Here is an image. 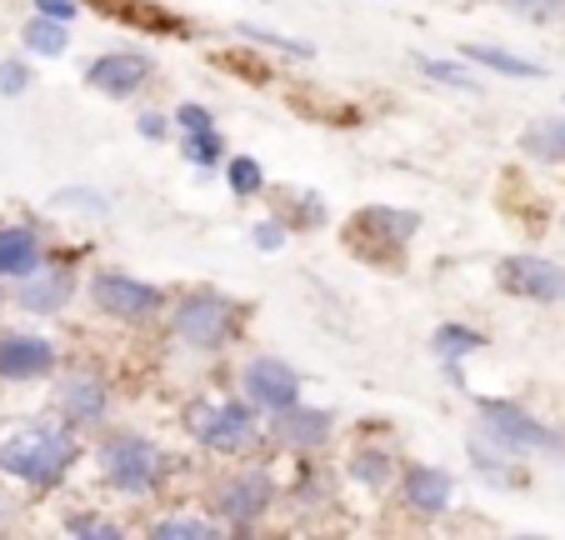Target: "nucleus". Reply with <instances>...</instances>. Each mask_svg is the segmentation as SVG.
<instances>
[{
	"label": "nucleus",
	"instance_id": "1",
	"mask_svg": "<svg viewBox=\"0 0 565 540\" xmlns=\"http://www.w3.org/2000/svg\"><path fill=\"white\" fill-rule=\"evenodd\" d=\"M81 456H86V435L65 425L55 411L0 431V476L31 496H51V490L71 486Z\"/></svg>",
	"mask_w": 565,
	"mask_h": 540
},
{
	"label": "nucleus",
	"instance_id": "2",
	"mask_svg": "<svg viewBox=\"0 0 565 540\" xmlns=\"http://www.w3.org/2000/svg\"><path fill=\"white\" fill-rule=\"evenodd\" d=\"M90 466H96V480L116 500H156L175 476L171 445L156 441L140 425H116V421L106 431H96Z\"/></svg>",
	"mask_w": 565,
	"mask_h": 540
},
{
	"label": "nucleus",
	"instance_id": "3",
	"mask_svg": "<svg viewBox=\"0 0 565 540\" xmlns=\"http://www.w3.org/2000/svg\"><path fill=\"white\" fill-rule=\"evenodd\" d=\"M181 431L195 451L215 460H250L270 451L266 415L231 385V395H191L181 405Z\"/></svg>",
	"mask_w": 565,
	"mask_h": 540
},
{
	"label": "nucleus",
	"instance_id": "4",
	"mask_svg": "<svg viewBox=\"0 0 565 540\" xmlns=\"http://www.w3.org/2000/svg\"><path fill=\"white\" fill-rule=\"evenodd\" d=\"M246 320H250V306L235 300L231 290L221 286H185L171 296V310H166V336L175 340L181 350L201 360H215L225 350L241 346L246 336Z\"/></svg>",
	"mask_w": 565,
	"mask_h": 540
},
{
	"label": "nucleus",
	"instance_id": "5",
	"mask_svg": "<svg viewBox=\"0 0 565 540\" xmlns=\"http://www.w3.org/2000/svg\"><path fill=\"white\" fill-rule=\"evenodd\" d=\"M201 506L225 526V536H256L280 506H286V480L270 470V460H225L221 476L205 480Z\"/></svg>",
	"mask_w": 565,
	"mask_h": 540
},
{
	"label": "nucleus",
	"instance_id": "6",
	"mask_svg": "<svg viewBox=\"0 0 565 540\" xmlns=\"http://www.w3.org/2000/svg\"><path fill=\"white\" fill-rule=\"evenodd\" d=\"M171 296H175L171 286H156V280L136 276L126 265H90L86 271V306L96 310L106 326H120V330L166 326Z\"/></svg>",
	"mask_w": 565,
	"mask_h": 540
},
{
	"label": "nucleus",
	"instance_id": "7",
	"mask_svg": "<svg viewBox=\"0 0 565 540\" xmlns=\"http://www.w3.org/2000/svg\"><path fill=\"white\" fill-rule=\"evenodd\" d=\"M420 231H426V215L411 205H361L345 221V251L381 276H395L406 271V255Z\"/></svg>",
	"mask_w": 565,
	"mask_h": 540
},
{
	"label": "nucleus",
	"instance_id": "8",
	"mask_svg": "<svg viewBox=\"0 0 565 540\" xmlns=\"http://www.w3.org/2000/svg\"><path fill=\"white\" fill-rule=\"evenodd\" d=\"M476 431L486 441L505 445L521 460H561L565 456V431L531 411L525 401L511 395H476Z\"/></svg>",
	"mask_w": 565,
	"mask_h": 540
},
{
	"label": "nucleus",
	"instance_id": "9",
	"mask_svg": "<svg viewBox=\"0 0 565 540\" xmlns=\"http://www.w3.org/2000/svg\"><path fill=\"white\" fill-rule=\"evenodd\" d=\"M51 411L81 435H96L116 421V381L96 366H61L51 381Z\"/></svg>",
	"mask_w": 565,
	"mask_h": 540
},
{
	"label": "nucleus",
	"instance_id": "10",
	"mask_svg": "<svg viewBox=\"0 0 565 540\" xmlns=\"http://www.w3.org/2000/svg\"><path fill=\"white\" fill-rule=\"evenodd\" d=\"M156 75H160V61L146 51V45H110V51L90 55V61L81 65L86 91H96V96L110 100V106L140 100L150 85H156Z\"/></svg>",
	"mask_w": 565,
	"mask_h": 540
},
{
	"label": "nucleus",
	"instance_id": "11",
	"mask_svg": "<svg viewBox=\"0 0 565 540\" xmlns=\"http://www.w3.org/2000/svg\"><path fill=\"white\" fill-rule=\"evenodd\" d=\"M266 431H270V451L280 456H331V445L341 441V415L331 405H310L296 401L286 411L266 415Z\"/></svg>",
	"mask_w": 565,
	"mask_h": 540
},
{
	"label": "nucleus",
	"instance_id": "12",
	"mask_svg": "<svg viewBox=\"0 0 565 540\" xmlns=\"http://www.w3.org/2000/svg\"><path fill=\"white\" fill-rule=\"evenodd\" d=\"M495 286L501 296L525 300V306H565V261L541 251H511L495 261Z\"/></svg>",
	"mask_w": 565,
	"mask_h": 540
},
{
	"label": "nucleus",
	"instance_id": "13",
	"mask_svg": "<svg viewBox=\"0 0 565 540\" xmlns=\"http://www.w3.org/2000/svg\"><path fill=\"white\" fill-rule=\"evenodd\" d=\"M235 391L246 395L260 415H276V411H286V405L306 401V375H300L286 356L250 350V356L235 366Z\"/></svg>",
	"mask_w": 565,
	"mask_h": 540
},
{
	"label": "nucleus",
	"instance_id": "14",
	"mask_svg": "<svg viewBox=\"0 0 565 540\" xmlns=\"http://www.w3.org/2000/svg\"><path fill=\"white\" fill-rule=\"evenodd\" d=\"M86 296V280L75 271V261H45L25 280H11V306L35 320H55Z\"/></svg>",
	"mask_w": 565,
	"mask_h": 540
},
{
	"label": "nucleus",
	"instance_id": "15",
	"mask_svg": "<svg viewBox=\"0 0 565 540\" xmlns=\"http://www.w3.org/2000/svg\"><path fill=\"white\" fill-rule=\"evenodd\" d=\"M61 375V346L41 330L0 326V385H41Z\"/></svg>",
	"mask_w": 565,
	"mask_h": 540
},
{
	"label": "nucleus",
	"instance_id": "16",
	"mask_svg": "<svg viewBox=\"0 0 565 540\" xmlns=\"http://www.w3.org/2000/svg\"><path fill=\"white\" fill-rule=\"evenodd\" d=\"M456 470L446 466H430V460H411L401 466V480H395V500L406 510L411 520L430 526V520H446L456 510Z\"/></svg>",
	"mask_w": 565,
	"mask_h": 540
},
{
	"label": "nucleus",
	"instance_id": "17",
	"mask_svg": "<svg viewBox=\"0 0 565 540\" xmlns=\"http://www.w3.org/2000/svg\"><path fill=\"white\" fill-rule=\"evenodd\" d=\"M51 261V235L35 221H0V280H25Z\"/></svg>",
	"mask_w": 565,
	"mask_h": 540
},
{
	"label": "nucleus",
	"instance_id": "18",
	"mask_svg": "<svg viewBox=\"0 0 565 540\" xmlns=\"http://www.w3.org/2000/svg\"><path fill=\"white\" fill-rule=\"evenodd\" d=\"M401 451H395L391 441H375V435H365V441L351 445V456H345V480L361 490H371V496H385V490H395V480H401Z\"/></svg>",
	"mask_w": 565,
	"mask_h": 540
},
{
	"label": "nucleus",
	"instance_id": "19",
	"mask_svg": "<svg viewBox=\"0 0 565 540\" xmlns=\"http://www.w3.org/2000/svg\"><path fill=\"white\" fill-rule=\"evenodd\" d=\"M335 496H341V480L326 466V456H300L286 480V506L300 516H326L335 510Z\"/></svg>",
	"mask_w": 565,
	"mask_h": 540
},
{
	"label": "nucleus",
	"instance_id": "20",
	"mask_svg": "<svg viewBox=\"0 0 565 540\" xmlns=\"http://www.w3.org/2000/svg\"><path fill=\"white\" fill-rule=\"evenodd\" d=\"M466 460H470V470H476L480 486H491V490H521V486H531V476H525V460L511 456L505 445L486 441L480 431L466 441Z\"/></svg>",
	"mask_w": 565,
	"mask_h": 540
},
{
	"label": "nucleus",
	"instance_id": "21",
	"mask_svg": "<svg viewBox=\"0 0 565 540\" xmlns=\"http://www.w3.org/2000/svg\"><path fill=\"white\" fill-rule=\"evenodd\" d=\"M460 55H466L476 71H491V75H501V81H545V75H551L545 61H531V55L511 51V45H495V41H466Z\"/></svg>",
	"mask_w": 565,
	"mask_h": 540
},
{
	"label": "nucleus",
	"instance_id": "22",
	"mask_svg": "<svg viewBox=\"0 0 565 540\" xmlns=\"http://www.w3.org/2000/svg\"><path fill=\"white\" fill-rule=\"evenodd\" d=\"M515 150H521V160H531L541 170H565V110L525 120L521 136H515Z\"/></svg>",
	"mask_w": 565,
	"mask_h": 540
},
{
	"label": "nucleus",
	"instance_id": "23",
	"mask_svg": "<svg viewBox=\"0 0 565 540\" xmlns=\"http://www.w3.org/2000/svg\"><path fill=\"white\" fill-rule=\"evenodd\" d=\"M486 346H491V340H486V330L466 326V320H440V326L430 330V356L440 360V371H446L456 385H466V375H460V360L480 356Z\"/></svg>",
	"mask_w": 565,
	"mask_h": 540
},
{
	"label": "nucleus",
	"instance_id": "24",
	"mask_svg": "<svg viewBox=\"0 0 565 540\" xmlns=\"http://www.w3.org/2000/svg\"><path fill=\"white\" fill-rule=\"evenodd\" d=\"M100 15H110V21L130 25V31H150V35H191V25L181 21L175 11H166V6H156V0H90Z\"/></svg>",
	"mask_w": 565,
	"mask_h": 540
},
{
	"label": "nucleus",
	"instance_id": "25",
	"mask_svg": "<svg viewBox=\"0 0 565 540\" xmlns=\"http://www.w3.org/2000/svg\"><path fill=\"white\" fill-rule=\"evenodd\" d=\"M411 65H416L420 75H426L430 85H446V91H460V96H480V71L466 61V55H436V51H416L411 55Z\"/></svg>",
	"mask_w": 565,
	"mask_h": 540
},
{
	"label": "nucleus",
	"instance_id": "26",
	"mask_svg": "<svg viewBox=\"0 0 565 540\" xmlns=\"http://www.w3.org/2000/svg\"><path fill=\"white\" fill-rule=\"evenodd\" d=\"M270 201H276L280 221L290 225V235H310L326 225V201L310 186H280V191H270Z\"/></svg>",
	"mask_w": 565,
	"mask_h": 540
},
{
	"label": "nucleus",
	"instance_id": "27",
	"mask_svg": "<svg viewBox=\"0 0 565 540\" xmlns=\"http://www.w3.org/2000/svg\"><path fill=\"white\" fill-rule=\"evenodd\" d=\"M140 536H150V540H221L225 526L201 506V510H171V516L146 520Z\"/></svg>",
	"mask_w": 565,
	"mask_h": 540
},
{
	"label": "nucleus",
	"instance_id": "28",
	"mask_svg": "<svg viewBox=\"0 0 565 540\" xmlns=\"http://www.w3.org/2000/svg\"><path fill=\"white\" fill-rule=\"evenodd\" d=\"M21 51L31 55V61H61V55L71 51V25L31 11L25 25H21Z\"/></svg>",
	"mask_w": 565,
	"mask_h": 540
},
{
	"label": "nucleus",
	"instance_id": "29",
	"mask_svg": "<svg viewBox=\"0 0 565 540\" xmlns=\"http://www.w3.org/2000/svg\"><path fill=\"white\" fill-rule=\"evenodd\" d=\"M221 170H225V186H231L235 201H260V195H270V176L250 150H231V160H225Z\"/></svg>",
	"mask_w": 565,
	"mask_h": 540
},
{
	"label": "nucleus",
	"instance_id": "30",
	"mask_svg": "<svg viewBox=\"0 0 565 540\" xmlns=\"http://www.w3.org/2000/svg\"><path fill=\"white\" fill-rule=\"evenodd\" d=\"M235 41H250L270 55H290V61H316V45L300 41V35H286V31H270V25H256V21H235L231 25Z\"/></svg>",
	"mask_w": 565,
	"mask_h": 540
},
{
	"label": "nucleus",
	"instance_id": "31",
	"mask_svg": "<svg viewBox=\"0 0 565 540\" xmlns=\"http://www.w3.org/2000/svg\"><path fill=\"white\" fill-rule=\"evenodd\" d=\"M181 160L191 170H221L225 160H231V140L221 136V126H211V130H191V136H181Z\"/></svg>",
	"mask_w": 565,
	"mask_h": 540
},
{
	"label": "nucleus",
	"instance_id": "32",
	"mask_svg": "<svg viewBox=\"0 0 565 540\" xmlns=\"http://www.w3.org/2000/svg\"><path fill=\"white\" fill-rule=\"evenodd\" d=\"M61 536H81V540H120V536H130V530H126V520H110L106 510L81 506V510H65V516H61Z\"/></svg>",
	"mask_w": 565,
	"mask_h": 540
},
{
	"label": "nucleus",
	"instance_id": "33",
	"mask_svg": "<svg viewBox=\"0 0 565 540\" xmlns=\"http://www.w3.org/2000/svg\"><path fill=\"white\" fill-rule=\"evenodd\" d=\"M511 21L535 25V31H551V25H565V0H495Z\"/></svg>",
	"mask_w": 565,
	"mask_h": 540
},
{
	"label": "nucleus",
	"instance_id": "34",
	"mask_svg": "<svg viewBox=\"0 0 565 540\" xmlns=\"http://www.w3.org/2000/svg\"><path fill=\"white\" fill-rule=\"evenodd\" d=\"M55 211H75V215H96V221H106L110 211H116V201L100 191H90V186H65V191L51 195Z\"/></svg>",
	"mask_w": 565,
	"mask_h": 540
},
{
	"label": "nucleus",
	"instance_id": "35",
	"mask_svg": "<svg viewBox=\"0 0 565 540\" xmlns=\"http://www.w3.org/2000/svg\"><path fill=\"white\" fill-rule=\"evenodd\" d=\"M31 85H35L31 55H6V61H0V96L6 100H21Z\"/></svg>",
	"mask_w": 565,
	"mask_h": 540
},
{
	"label": "nucleus",
	"instance_id": "36",
	"mask_svg": "<svg viewBox=\"0 0 565 540\" xmlns=\"http://www.w3.org/2000/svg\"><path fill=\"white\" fill-rule=\"evenodd\" d=\"M171 130H175V116H171V110H160V106L136 110V136H140V140H150V146H166V140H171Z\"/></svg>",
	"mask_w": 565,
	"mask_h": 540
},
{
	"label": "nucleus",
	"instance_id": "37",
	"mask_svg": "<svg viewBox=\"0 0 565 540\" xmlns=\"http://www.w3.org/2000/svg\"><path fill=\"white\" fill-rule=\"evenodd\" d=\"M286 241H290V225L280 221L276 211H270L266 221H256V225H250V245H256L260 255H276V251H280V245H286Z\"/></svg>",
	"mask_w": 565,
	"mask_h": 540
},
{
	"label": "nucleus",
	"instance_id": "38",
	"mask_svg": "<svg viewBox=\"0 0 565 540\" xmlns=\"http://www.w3.org/2000/svg\"><path fill=\"white\" fill-rule=\"evenodd\" d=\"M171 116H175V130H181V136H191V130H211V126H221V120H215V110L205 106V100H181V106H175Z\"/></svg>",
	"mask_w": 565,
	"mask_h": 540
},
{
	"label": "nucleus",
	"instance_id": "39",
	"mask_svg": "<svg viewBox=\"0 0 565 540\" xmlns=\"http://www.w3.org/2000/svg\"><path fill=\"white\" fill-rule=\"evenodd\" d=\"M31 11L35 15H51V21L75 25V21H81V0H31Z\"/></svg>",
	"mask_w": 565,
	"mask_h": 540
},
{
	"label": "nucleus",
	"instance_id": "40",
	"mask_svg": "<svg viewBox=\"0 0 565 540\" xmlns=\"http://www.w3.org/2000/svg\"><path fill=\"white\" fill-rule=\"evenodd\" d=\"M6 486H11V480L0 476V536H6V530H15V520H21V500H15Z\"/></svg>",
	"mask_w": 565,
	"mask_h": 540
},
{
	"label": "nucleus",
	"instance_id": "41",
	"mask_svg": "<svg viewBox=\"0 0 565 540\" xmlns=\"http://www.w3.org/2000/svg\"><path fill=\"white\" fill-rule=\"evenodd\" d=\"M6 300H11V290H6V280H0V310H6Z\"/></svg>",
	"mask_w": 565,
	"mask_h": 540
},
{
	"label": "nucleus",
	"instance_id": "42",
	"mask_svg": "<svg viewBox=\"0 0 565 540\" xmlns=\"http://www.w3.org/2000/svg\"><path fill=\"white\" fill-rule=\"evenodd\" d=\"M460 6H491V0H460Z\"/></svg>",
	"mask_w": 565,
	"mask_h": 540
}]
</instances>
